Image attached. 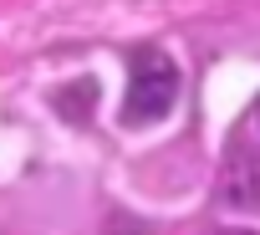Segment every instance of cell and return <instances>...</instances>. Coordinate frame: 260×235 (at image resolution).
<instances>
[{"instance_id": "7a4b0ae2", "label": "cell", "mask_w": 260, "mask_h": 235, "mask_svg": "<svg viewBox=\"0 0 260 235\" xmlns=\"http://www.w3.org/2000/svg\"><path fill=\"white\" fill-rule=\"evenodd\" d=\"M219 204L224 210H240V215H255L260 210V164L250 149L230 154V164L219 169Z\"/></svg>"}, {"instance_id": "6da1fadb", "label": "cell", "mask_w": 260, "mask_h": 235, "mask_svg": "<svg viewBox=\"0 0 260 235\" xmlns=\"http://www.w3.org/2000/svg\"><path fill=\"white\" fill-rule=\"evenodd\" d=\"M174 102H179V67L158 46L133 51V82H127V97H122V123L127 128L158 123V118L174 112Z\"/></svg>"}]
</instances>
